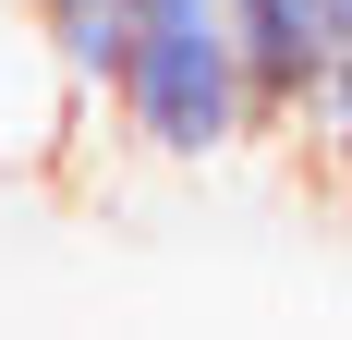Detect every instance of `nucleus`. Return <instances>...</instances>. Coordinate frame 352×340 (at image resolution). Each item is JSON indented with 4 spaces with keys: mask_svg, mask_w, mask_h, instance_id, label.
Instances as JSON below:
<instances>
[{
    "mask_svg": "<svg viewBox=\"0 0 352 340\" xmlns=\"http://www.w3.org/2000/svg\"><path fill=\"white\" fill-rule=\"evenodd\" d=\"M134 36H122V85H109V122L146 146V158H231L255 134V85H243V36H231V0H122Z\"/></svg>",
    "mask_w": 352,
    "mask_h": 340,
    "instance_id": "f257e3e1",
    "label": "nucleus"
},
{
    "mask_svg": "<svg viewBox=\"0 0 352 340\" xmlns=\"http://www.w3.org/2000/svg\"><path fill=\"white\" fill-rule=\"evenodd\" d=\"M25 12H61V0H25Z\"/></svg>",
    "mask_w": 352,
    "mask_h": 340,
    "instance_id": "f03ea898",
    "label": "nucleus"
}]
</instances>
